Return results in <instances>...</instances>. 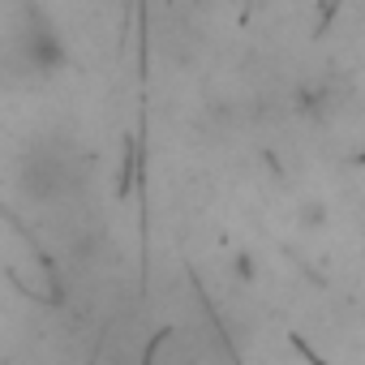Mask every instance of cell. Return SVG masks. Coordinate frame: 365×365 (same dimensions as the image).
<instances>
[{
    "mask_svg": "<svg viewBox=\"0 0 365 365\" xmlns=\"http://www.w3.org/2000/svg\"><path fill=\"white\" fill-rule=\"evenodd\" d=\"M361 163H365V155H361Z\"/></svg>",
    "mask_w": 365,
    "mask_h": 365,
    "instance_id": "6da1fadb",
    "label": "cell"
}]
</instances>
